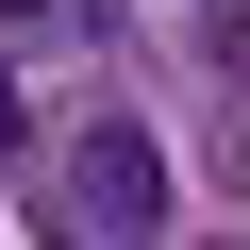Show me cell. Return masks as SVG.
Returning a JSON list of instances; mask_svg holds the SVG:
<instances>
[{"label": "cell", "mask_w": 250, "mask_h": 250, "mask_svg": "<svg viewBox=\"0 0 250 250\" xmlns=\"http://www.w3.org/2000/svg\"><path fill=\"white\" fill-rule=\"evenodd\" d=\"M167 150H150V117H83V134H67V217L100 233V250H150L167 233Z\"/></svg>", "instance_id": "1"}]
</instances>
